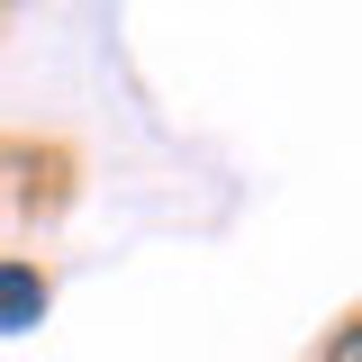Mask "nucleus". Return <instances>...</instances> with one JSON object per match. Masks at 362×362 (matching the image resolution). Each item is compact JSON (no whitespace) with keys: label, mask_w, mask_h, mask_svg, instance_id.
Returning a JSON list of instances; mask_svg holds the SVG:
<instances>
[{"label":"nucleus","mask_w":362,"mask_h":362,"mask_svg":"<svg viewBox=\"0 0 362 362\" xmlns=\"http://www.w3.org/2000/svg\"><path fill=\"white\" fill-rule=\"evenodd\" d=\"M45 317V272L28 254H0V335H28Z\"/></svg>","instance_id":"f257e3e1"},{"label":"nucleus","mask_w":362,"mask_h":362,"mask_svg":"<svg viewBox=\"0 0 362 362\" xmlns=\"http://www.w3.org/2000/svg\"><path fill=\"white\" fill-rule=\"evenodd\" d=\"M362 354V335H354V326H335V354H326V362H354Z\"/></svg>","instance_id":"f03ea898"}]
</instances>
